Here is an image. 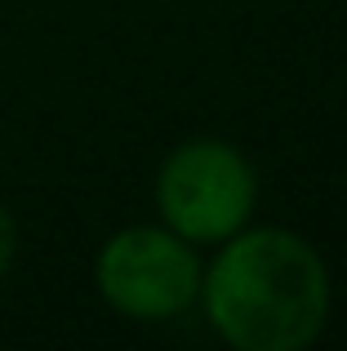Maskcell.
<instances>
[{
    "instance_id": "cell-4",
    "label": "cell",
    "mask_w": 347,
    "mask_h": 351,
    "mask_svg": "<svg viewBox=\"0 0 347 351\" xmlns=\"http://www.w3.org/2000/svg\"><path fill=\"white\" fill-rule=\"evenodd\" d=\"M14 254H18V227H14V214L0 205V276L9 271Z\"/></svg>"
},
{
    "instance_id": "cell-1",
    "label": "cell",
    "mask_w": 347,
    "mask_h": 351,
    "mask_svg": "<svg viewBox=\"0 0 347 351\" xmlns=\"http://www.w3.org/2000/svg\"><path fill=\"white\" fill-rule=\"evenodd\" d=\"M200 298L236 351H303L330 316V271L298 232L241 227L200 276Z\"/></svg>"
},
{
    "instance_id": "cell-2",
    "label": "cell",
    "mask_w": 347,
    "mask_h": 351,
    "mask_svg": "<svg viewBox=\"0 0 347 351\" xmlns=\"http://www.w3.org/2000/svg\"><path fill=\"white\" fill-rule=\"evenodd\" d=\"M259 178L254 165L218 138H191L174 147L156 173V205L169 232L191 245H218L254 214Z\"/></svg>"
},
{
    "instance_id": "cell-3",
    "label": "cell",
    "mask_w": 347,
    "mask_h": 351,
    "mask_svg": "<svg viewBox=\"0 0 347 351\" xmlns=\"http://www.w3.org/2000/svg\"><path fill=\"white\" fill-rule=\"evenodd\" d=\"M98 293L130 320H169L200 298V258L169 227H125L98 254Z\"/></svg>"
}]
</instances>
